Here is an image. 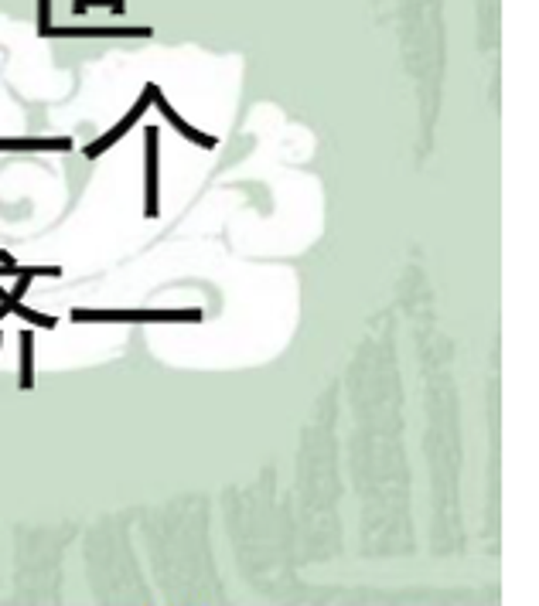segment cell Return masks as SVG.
<instances>
[{
	"label": "cell",
	"mask_w": 539,
	"mask_h": 606,
	"mask_svg": "<svg viewBox=\"0 0 539 606\" xmlns=\"http://www.w3.org/2000/svg\"><path fill=\"white\" fill-rule=\"evenodd\" d=\"M52 24V0H38V31Z\"/></svg>",
	"instance_id": "cell-9"
},
{
	"label": "cell",
	"mask_w": 539,
	"mask_h": 606,
	"mask_svg": "<svg viewBox=\"0 0 539 606\" xmlns=\"http://www.w3.org/2000/svg\"><path fill=\"white\" fill-rule=\"evenodd\" d=\"M72 321L76 323H195L202 321V310H83L76 307L72 310Z\"/></svg>",
	"instance_id": "cell-1"
},
{
	"label": "cell",
	"mask_w": 539,
	"mask_h": 606,
	"mask_svg": "<svg viewBox=\"0 0 539 606\" xmlns=\"http://www.w3.org/2000/svg\"><path fill=\"white\" fill-rule=\"evenodd\" d=\"M24 392L35 388V331H21V379H18Z\"/></svg>",
	"instance_id": "cell-8"
},
{
	"label": "cell",
	"mask_w": 539,
	"mask_h": 606,
	"mask_svg": "<svg viewBox=\"0 0 539 606\" xmlns=\"http://www.w3.org/2000/svg\"><path fill=\"white\" fill-rule=\"evenodd\" d=\"M7 314H11V310H7V307H4V303H0V321H4V317H7Z\"/></svg>",
	"instance_id": "cell-11"
},
{
	"label": "cell",
	"mask_w": 539,
	"mask_h": 606,
	"mask_svg": "<svg viewBox=\"0 0 539 606\" xmlns=\"http://www.w3.org/2000/svg\"><path fill=\"white\" fill-rule=\"evenodd\" d=\"M0 150H18V154H31V150H72L68 137H0Z\"/></svg>",
	"instance_id": "cell-6"
},
{
	"label": "cell",
	"mask_w": 539,
	"mask_h": 606,
	"mask_svg": "<svg viewBox=\"0 0 539 606\" xmlns=\"http://www.w3.org/2000/svg\"><path fill=\"white\" fill-rule=\"evenodd\" d=\"M154 109H161V116H165V120L171 123V126H174V130H178L185 140L198 143V147H205V150L219 147V140H215V137H208V133H202V130H195V126H191V123H188L185 116H181V113H178V109H174V106L165 100V96H161V89H154Z\"/></svg>",
	"instance_id": "cell-5"
},
{
	"label": "cell",
	"mask_w": 539,
	"mask_h": 606,
	"mask_svg": "<svg viewBox=\"0 0 539 606\" xmlns=\"http://www.w3.org/2000/svg\"><path fill=\"white\" fill-rule=\"evenodd\" d=\"M157 126H147L144 130V215L147 219H157Z\"/></svg>",
	"instance_id": "cell-4"
},
{
	"label": "cell",
	"mask_w": 539,
	"mask_h": 606,
	"mask_svg": "<svg viewBox=\"0 0 539 606\" xmlns=\"http://www.w3.org/2000/svg\"><path fill=\"white\" fill-rule=\"evenodd\" d=\"M154 89H157V85H154V82H147L144 85V92H141V100L133 102V106H130V109H126L124 113V120L120 123H113V126H109V130H106L103 137H100V140H93L89 143V147H83V154L85 157H89V161H96V157H103L106 150H109V147H113V143L117 140H124L126 137V130H133V126H137V123H141V116H144L147 109H150V106H154Z\"/></svg>",
	"instance_id": "cell-2"
},
{
	"label": "cell",
	"mask_w": 539,
	"mask_h": 606,
	"mask_svg": "<svg viewBox=\"0 0 539 606\" xmlns=\"http://www.w3.org/2000/svg\"><path fill=\"white\" fill-rule=\"evenodd\" d=\"M0 303L14 314V317H24L28 323H35V327H42V331H52V327H59V321L55 317H48V314H38V310H31V307H24L21 300H11L7 297V290H0Z\"/></svg>",
	"instance_id": "cell-7"
},
{
	"label": "cell",
	"mask_w": 539,
	"mask_h": 606,
	"mask_svg": "<svg viewBox=\"0 0 539 606\" xmlns=\"http://www.w3.org/2000/svg\"><path fill=\"white\" fill-rule=\"evenodd\" d=\"M7 263H14V259H11V252H0V266H7Z\"/></svg>",
	"instance_id": "cell-10"
},
{
	"label": "cell",
	"mask_w": 539,
	"mask_h": 606,
	"mask_svg": "<svg viewBox=\"0 0 539 606\" xmlns=\"http://www.w3.org/2000/svg\"><path fill=\"white\" fill-rule=\"evenodd\" d=\"M154 28H126V24H109V28H42V38H150Z\"/></svg>",
	"instance_id": "cell-3"
}]
</instances>
